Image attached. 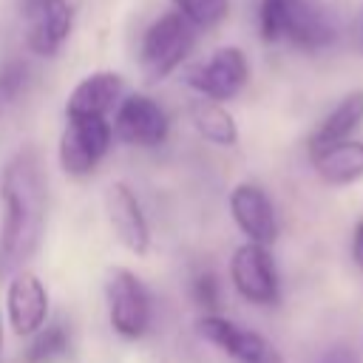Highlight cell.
<instances>
[{
	"label": "cell",
	"instance_id": "obj_1",
	"mask_svg": "<svg viewBox=\"0 0 363 363\" xmlns=\"http://www.w3.org/2000/svg\"><path fill=\"white\" fill-rule=\"evenodd\" d=\"M0 275L20 272L34 255L43 235L45 216V184L40 159L31 147L17 150L0 173Z\"/></svg>",
	"mask_w": 363,
	"mask_h": 363
},
{
	"label": "cell",
	"instance_id": "obj_2",
	"mask_svg": "<svg viewBox=\"0 0 363 363\" xmlns=\"http://www.w3.org/2000/svg\"><path fill=\"white\" fill-rule=\"evenodd\" d=\"M258 34L264 43H289L303 51H320L337 37L329 11L318 0H261Z\"/></svg>",
	"mask_w": 363,
	"mask_h": 363
},
{
	"label": "cell",
	"instance_id": "obj_3",
	"mask_svg": "<svg viewBox=\"0 0 363 363\" xmlns=\"http://www.w3.org/2000/svg\"><path fill=\"white\" fill-rule=\"evenodd\" d=\"M196 37H199V28L179 11H167L159 20H153L150 28L142 34V43H139L142 74L150 82L173 74L187 60V54L193 51Z\"/></svg>",
	"mask_w": 363,
	"mask_h": 363
},
{
	"label": "cell",
	"instance_id": "obj_4",
	"mask_svg": "<svg viewBox=\"0 0 363 363\" xmlns=\"http://www.w3.org/2000/svg\"><path fill=\"white\" fill-rule=\"evenodd\" d=\"M113 128L108 116L71 113L65 116V130L60 139V164L68 176H88L108 153Z\"/></svg>",
	"mask_w": 363,
	"mask_h": 363
},
{
	"label": "cell",
	"instance_id": "obj_5",
	"mask_svg": "<svg viewBox=\"0 0 363 363\" xmlns=\"http://www.w3.org/2000/svg\"><path fill=\"white\" fill-rule=\"evenodd\" d=\"M17 6L26 23V45L37 57H54L74 26L68 0H17Z\"/></svg>",
	"mask_w": 363,
	"mask_h": 363
},
{
	"label": "cell",
	"instance_id": "obj_6",
	"mask_svg": "<svg viewBox=\"0 0 363 363\" xmlns=\"http://www.w3.org/2000/svg\"><path fill=\"white\" fill-rule=\"evenodd\" d=\"M230 278L233 286L238 289V295L250 303L258 306H269L278 301V272H275V261L267 250V244H255L247 241L233 252L230 261Z\"/></svg>",
	"mask_w": 363,
	"mask_h": 363
},
{
	"label": "cell",
	"instance_id": "obj_7",
	"mask_svg": "<svg viewBox=\"0 0 363 363\" xmlns=\"http://www.w3.org/2000/svg\"><path fill=\"white\" fill-rule=\"evenodd\" d=\"M247 79H250V62H247V54L235 45H224L213 51V57L204 65L187 74V85L216 102H227L238 96Z\"/></svg>",
	"mask_w": 363,
	"mask_h": 363
},
{
	"label": "cell",
	"instance_id": "obj_8",
	"mask_svg": "<svg viewBox=\"0 0 363 363\" xmlns=\"http://www.w3.org/2000/svg\"><path fill=\"white\" fill-rule=\"evenodd\" d=\"M108 315L116 335L136 340L145 335L150 320V301L136 275L128 269H113L108 281Z\"/></svg>",
	"mask_w": 363,
	"mask_h": 363
},
{
	"label": "cell",
	"instance_id": "obj_9",
	"mask_svg": "<svg viewBox=\"0 0 363 363\" xmlns=\"http://www.w3.org/2000/svg\"><path fill=\"white\" fill-rule=\"evenodd\" d=\"M113 136L128 142V145H139V147H153L162 145L167 139V113L162 111V105L145 94H130L119 102L116 116H113Z\"/></svg>",
	"mask_w": 363,
	"mask_h": 363
},
{
	"label": "cell",
	"instance_id": "obj_10",
	"mask_svg": "<svg viewBox=\"0 0 363 363\" xmlns=\"http://www.w3.org/2000/svg\"><path fill=\"white\" fill-rule=\"evenodd\" d=\"M199 332L213 346H218L221 352L235 357L238 363H278L281 360L275 346L264 335H258L252 329H244V326H238V323H233V320H227L216 312H207L199 320Z\"/></svg>",
	"mask_w": 363,
	"mask_h": 363
},
{
	"label": "cell",
	"instance_id": "obj_11",
	"mask_svg": "<svg viewBox=\"0 0 363 363\" xmlns=\"http://www.w3.org/2000/svg\"><path fill=\"white\" fill-rule=\"evenodd\" d=\"M230 213L238 230L255 244H272L278 238V218L269 196L258 184H238L230 193Z\"/></svg>",
	"mask_w": 363,
	"mask_h": 363
},
{
	"label": "cell",
	"instance_id": "obj_12",
	"mask_svg": "<svg viewBox=\"0 0 363 363\" xmlns=\"http://www.w3.org/2000/svg\"><path fill=\"white\" fill-rule=\"evenodd\" d=\"M105 210H108V221H111L116 238L130 252L145 255L150 247V230H147V218H145L133 190L122 182H113L105 190Z\"/></svg>",
	"mask_w": 363,
	"mask_h": 363
},
{
	"label": "cell",
	"instance_id": "obj_13",
	"mask_svg": "<svg viewBox=\"0 0 363 363\" xmlns=\"http://www.w3.org/2000/svg\"><path fill=\"white\" fill-rule=\"evenodd\" d=\"M6 309H9V320L11 329L20 337L34 335L48 315V292L43 286V281L34 272H14L11 284H9V298H6Z\"/></svg>",
	"mask_w": 363,
	"mask_h": 363
},
{
	"label": "cell",
	"instance_id": "obj_14",
	"mask_svg": "<svg viewBox=\"0 0 363 363\" xmlns=\"http://www.w3.org/2000/svg\"><path fill=\"white\" fill-rule=\"evenodd\" d=\"M312 156V167L320 176V182L335 184V187H346L363 179V142L360 139H340L332 142Z\"/></svg>",
	"mask_w": 363,
	"mask_h": 363
},
{
	"label": "cell",
	"instance_id": "obj_15",
	"mask_svg": "<svg viewBox=\"0 0 363 363\" xmlns=\"http://www.w3.org/2000/svg\"><path fill=\"white\" fill-rule=\"evenodd\" d=\"M122 88H125V79L113 71H96V74H88L68 96L65 102V116L71 113H96V116H105L122 96Z\"/></svg>",
	"mask_w": 363,
	"mask_h": 363
},
{
	"label": "cell",
	"instance_id": "obj_16",
	"mask_svg": "<svg viewBox=\"0 0 363 363\" xmlns=\"http://www.w3.org/2000/svg\"><path fill=\"white\" fill-rule=\"evenodd\" d=\"M363 125V88L357 91H349L323 119L320 125L312 130L309 136V153L332 145V142H340V139H349L357 128Z\"/></svg>",
	"mask_w": 363,
	"mask_h": 363
},
{
	"label": "cell",
	"instance_id": "obj_17",
	"mask_svg": "<svg viewBox=\"0 0 363 363\" xmlns=\"http://www.w3.org/2000/svg\"><path fill=\"white\" fill-rule=\"evenodd\" d=\"M190 119H193L196 130L213 145H224L227 147V145L238 142V125H235L233 113L216 99H207V96L196 99L190 105Z\"/></svg>",
	"mask_w": 363,
	"mask_h": 363
},
{
	"label": "cell",
	"instance_id": "obj_18",
	"mask_svg": "<svg viewBox=\"0 0 363 363\" xmlns=\"http://www.w3.org/2000/svg\"><path fill=\"white\" fill-rule=\"evenodd\" d=\"M179 14H184L199 31L216 28L230 14V0H170Z\"/></svg>",
	"mask_w": 363,
	"mask_h": 363
},
{
	"label": "cell",
	"instance_id": "obj_19",
	"mask_svg": "<svg viewBox=\"0 0 363 363\" xmlns=\"http://www.w3.org/2000/svg\"><path fill=\"white\" fill-rule=\"evenodd\" d=\"M65 349H68V332H65L60 323L45 326V329L31 340V346L26 349V363H51V360H57Z\"/></svg>",
	"mask_w": 363,
	"mask_h": 363
},
{
	"label": "cell",
	"instance_id": "obj_20",
	"mask_svg": "<svg viewBox=\"0 0 363 363\" xmlns=\"http://www.w3.org/2000/svg\"><path fill=\"white\" fill-rule=\"evenodd\" d=\"M26 82H28V65L26 62L14 60V62H6L0 68V111L9 108L23 94Z\"/></svg>",
	"mask_w": 363,
	"mask_h": 363
},
{
	"label": "cell",
	"instance_id": "obj_21",
	"mask_svg": "<svg viewBox=\"0 0 363 363\" xmlns=\"http://www.w3.org/2000/svg\"><path fill=\"white\" fill-rule=\"evenodd\" d=\"M193 295H196V301H199L204 309L213 312V309L218 306V281H216L210 272L199 275L196 284H193Z\"/></svg>",
	"mask_w": 363,
	"mask_h": 363
},
{
	"label": "cell",
	"instance_id": "obj_22",
	"mask_svg": "<svg viewBox=\"0 0 363 363\" xmlns=\"http://www.w3.org/2000/svg\"><path fill=\"white\" fill-rule=\"evenodd\" d=\"M315 363H360V354L352 346H346V343H335Z\"/></svg>",
	"mask_w": 363,
	"mask_h": 363
},
{
	"label": "cell",
	"instance_id": "obj_23",
	"mask_svg": "<svg viewBox=\"0 0 363 363\" xmlns=\"http://www.w3.org/2000/svg\"><path fill=\"white\" fill-rule=\"evenodd\" d=\"M352 261L363 269V218H357V224L352 230Z\"/></svg>",
	"mask_w": 363,
	"mask_h": 363
},
{
	"label": "cell",
	"instance_id": "obj_24",
	"mask_svg": "<svg viewBox=\"0 0 363 363\" xmlns=\"http://www.w3.org/2000/svg\"><path fill=\"white\" fill-rule=\"evenodd\" d=\"M0 343H3V323H0Z\"/></svg>",
	"mask_w": 363,
	"mask_h": 363
}]
</instances>
